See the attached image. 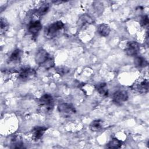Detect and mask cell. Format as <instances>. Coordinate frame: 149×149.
<instances>
[{"mask_svg": "<svg viewBox=\"0 0 149 149\" xmlns=\"http://www.w3.org/2000/svg\"><path fill=\"white\" fill-rule=\"evenodd\" d=\"M35 61L39 66L48 70L55 65L54 58L44 49H39L36 53Z\"/></svg>", "mask_w": 149, "mask_h": 149, "instance_id": "obj_1", "label": "cell"}, {"mask_svg": "<svg viewBox=\"0 0 149 149\" xmlns=\"http://www.w3.org/2000/svg\"><path fill=\"white\" fill-rule=\"evenodd\" d=\"M38 105L44 112L46 113L51 112L54 107L53 97L49 94H44L38 99Z\"/></svg>", "mask_w": 149, "mask_h": 149, "instance_id": "obj_2", "label": "cell"}, {"mask_svg": "<svg viewBox=\"0 0 149 149\" xmlns=\"http://www.w3.org/2000/svg\"><path fill=\"white\" fill-rule=\"evenodd\" d=\"M64 27V23L61 21H56L48 26L44 30V34L48 38H52L55 37L59 31Z\"/></svg>", "mask_w": 149, "mask_h": 149, "instance_id": "obj_3", "label": "cell"}, {"mask_svg": "<svg viewBox=\"0 0 149 149\" xmlns=\"http://www.w3.org/2000/svg\"><path fill=\"white\" fill-rule=\"evenodd\" d=\"M58 110L62 116L65 118H69L76 113V110L74 107L68 102H62L58 105Z\"/></svg>", "mask_w": 149, "mask_h": 149, "instance_id": "obj_4", "label": "cell"}, {"mask_svg": "<svg viewBox=\"0 0 149 149\" xmlns=\"http://www.w3.org/2000/svg\"><path fill=\"white\" fill-rule=\"evenodd\" d=\"M36 74V70L30 67H23L18 72V78L22 81H27L31 79Z\"/></svg>", "mask_w": 149, "mask_h": 149, "instance_id": "obj_5", "label": "cell"}, {"mask_svg": "<svg viewBox=\"0 0 149 149\" xmlns=\"http://www.w3.org/2000/svg\"><path fill=\"white\" fill-rule=\"evenodd\" d=\"M128 93L125 90H117L112 95V101L118 105H122L128 100Z\"/></svg>", "mask_w": 149, "mask_h": 149, "instance_id": "obj_6", "label": "cell"}, {"mask_svg": "<svg viewBox=\"0 0 149 149\" xmlns=\"http://www.w3.org/2000/svg\"><path fill=\"white\" fill-rule=\"evenodd\" d=\"M133 89H134L137 92L141 94H145L148 91L149 88V83L147 79H139L136 81L133 86Z\"/></svg>", "mask_w": 149, "mask_h": 149, "instance_id": "obj_7", "label": "cell"}, {"mask_svg": "<svg viewBox=\"0 0 149 149\" xmlns=\"http://www.w3.org/2000/svg\"><path fill=\"white\" fill-rule=\"evenodd\" d=\"M140 51V45L135 41H129L125 47V51L127 55L130 56H136Z\"/></svg>", "mask_w": 149, "mask_h": 149, "instance_id": "obj_8", "label": "cell"}, {"mask_svg": "<svg viewBox=\"0 0 149 149\" xmlns=\"http://www.w3.org/2000/svg\"><path fill=\"white\" fill-rule=\"evenodd\" d=\"M42 29V24L39 20H33L30 22L27 26L29 33L32 37H37Z\"/></svg>", "mask_w": 149, "mask_h": 149, "instance_id": "obj_9", "label": "cell"}, {"mask_svg": "<svg viewBox=\"0 0 149 149\" xmlns=\"http://www.w3.org/2000/svg\"><path fill=\"white\" fill-rule=\"evenodd\" d=\"M94 23L93 18L88 13H84L81 15L77 22L79 27L83 28L87 26H89Z\"/></svg>", "mask_w": 149, "mask_h": 149, "instance_id": "obj_10", "label": "cell"}, {"mask_svg": "<svg viewBox=\"0 0 149 149\" xmlns=\"http://www.w3.org/2000/svg\"><path fill=\"white\" fill-rule=\"evenodd\" d=\"M47 130V127L45 126H36L34 127L31 130L32 139L35 141L39 140L42 138Z\"/></svg>", "mask_w": 149, "mask_h": 149, "instance_id": "obj_11", "label": "cell"}, {"mask_svg": "<svg viewBox=\"0 0 149 149\" xmlns=\"http://www.w3.org/2000/svg\"><path fill=\"white\" fill-rule=\"evenodd\" d=\"M22 51L20 49H14L10 54L8 58V62L9 63H19L22 58Z\"/></svg>", "mask_w": 149, "mask_h": 149, "instance_id": "obj_12", "label": "cell"}, {"mask_svg": "<svg viewBox=\"0 0 149 149\" xmlns=\"http://www.w3.org/2000/svg\"><path fill=\"white\" fill-rule=\"evenodd\" d=\"M95 88L98 94L102 97H108V89L107 83L104 82H100L97 83L95 86Z\"/></svg>", "mask_w": 149, "mask_h": 149, "instance_id": "obj_13", "label": "cell"}, {"mask_svg": "<svg viewBox=\"0 0 149 149\" xmlns=\"http://www.w3.org/2000/svg\"><path fill=\"white\" fill-rule=\"evenodd\" d=\"M111 31L110 27L105 23H101L97 27V33L101 37H107Z\"/></svg>", "mask_w": 149, "mask_h": 149, "instance_id": "obj_14", "label": "cell"}, {"mask_svg": "<svg viewBox=\"0 0 149 149\" xmlns=\"http://www.w3.org/2000/svg\"><path fill=\"white\" fill-rule=\"evenodd\" d=\"M134 63L136 67L141 69L146 67L148 65V61L143 56H136L134 59Z\"/></svg>", "mask_w": 149, "mask_h": 149, "instance_id": "obj_15", "label": "cell"}, {"mask_svg": "<svg viewBox=\"0 0 149 149\" xmlns=\"http://www.w3.org/2000/svg\"><path fill=\"white\" fill-rule=\"evenodd\" d=\"M102 121L100 119H96L93 120L90 124L89 127L90 129L93 132H98L100 131L102 128Z\"/></svg>", "mask_w": 149, "mask_h": 149, "instance_id": "obj_16", "label": "cell"}, {"mask_svg": "<svg viewBox=\"0 0 149 149\" xmlns=\"http://www.w3.org/2000/svg\"><path fill=\"white\" fill-rule=\"evenodd\" d=\"M122 144L123 142L121 140L116 138H113L107 144V147L109 148H119L122 147Z\"/></svg>", "mask_w": 149, "mask_h": 149, "instance_id": "obj_17", "label": "cell"}, {"mask_svg": "<svg viewBox=\"0 0 149 149\" xmlns=\"http://www.w3.org/2000/svg\"><path fill=\"white\" fill-rule=\"evenodd\" d=\"M49 9V5L48 3H44L42 5H41L36 11L35 13L37 16H43L47 14V13L48 12Z\"/></svg>", "mask_w": 149, "mask_h": 149, "instance_id": "obj_18", "label": "cell"}, {"mask_svg": "<svg viewBox=\"0 0 149 149\" xmlns=\"http://www.w3.org/2000/svg\"><path fill=\"white\" fill-rule=\"evenodd\" d=\"M12 148H24V144L22 140L19 139L18 137L14 138L12 140L11 146L10 147Z\"/></svg>", "mask_w": 149, "mask_h": 149, "instance_id": "obj_19", "label": "cell"}, {"mask_svg": "<svg viewBox=\"0 0 149 149\" xmlns=\"http://www.w3.org/2000/svg\"><path fill=\"white\" fill-rule=\"evenodd\" d=\"M0 28H1V34H5L9 29V23L7 20L3 17L1 18L0 21Z\"/></svg>", "mask_w": 149, "mask_h": 149, "instance_id": "obj_20", "label": "cell"}, {"mask_svg": "<svg viewBox=\"0 0 149 149\" xmlns=\"http://www.w3.org/2000/svg\"><path fill=\"white\" fill-rule=\"evenodd\" d=\"M102 5L103 4H102L101 3H100L99 2H96L94 3V4H93L94 9L97 13H102V12L103 10V9H104Z\"/></svg>", "mask_w": 149, "mask_h": 149, "instance_id": "obj_21", "label": "cell"}, {"mask_svg": "<svg viewBox=\"0 0 149 149\" xmlns=\"http://www.w3.org/2000/svg\"><path fill=\"white\" fill-rule=\"evenodd\" d=\"M69 71V69L66 67H58L56 69V72L59 75H65L67 74Z\"/></svg>", "mask_w": 149, "mask_h": 149, "instance_id": "obj_22", "label": "cell"}, {"mask_svg": "<svg viewBox=\"0 0 149 149\" xmlns=\"http://www.w3.org/2000/svg\"><path fill=\"white\" fill-rule=\"evenodd\" d=\"M140 24L142 27L146 28L148 25V17L147 15H144L140 19Z\"/></svg>", "mask_w": 149, "mask_h": 149, "instance_id": "obj_23", "label": "cell"}]
</instances>
